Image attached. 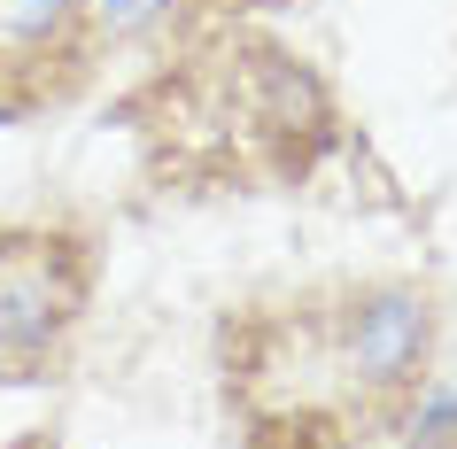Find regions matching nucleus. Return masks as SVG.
Segmentation results:
<instances>
[{
    "mask_svg": "<svg viewBox=\"0 0 457 449\" xmlns=\"http://www.w3.org/2000/svg\"><path fill=\"white\" fill-rule=\"evenodd\" d=\"M419 349H427V303L419 295H380L349 333V364L364 379H403L419 364Z\"/></svg>",
    "mask_w": 457,
    "mask_h": 449,
    "instance_id": "nucleus-1",
    "label": "nucleus"
},
{
    "mask_svg": "<svg viewBox=\"0 0 457 449\" xmlns=\"http://www.w3.org/2000/svg\"><path fill=\"white\" fill-rule=\"evenodd\" d=\"M71 16V0H0V39H39Z\"/></svg>",
    "mask_w": 457,
    "mask_h": 449,
    "instance_id": "nucleus-2",
    "label": "nucleus"
},
{
    "mask_svg": "<svg viewBox=\"0 0 457 449\" xmlns=\"http://www.w3.org/2000/svg\"><path fill=\"white\" fill-rule=\"evenodd\" d=\"M94 8H101V24H109V31H140L163 0H94Z\"/></svg>",
    "mask_w": 457,
    "mask_h": 449,
    "instance_id": "nucleus-3",
    "label": "nucleus"
},
{
    "mask_svg": "<svg viewBox=\"0 0 457 449\" xmlns=\"http://www.w3.org/2000/svg\"><path fill=\"white\" fill-rule=\"evenodd\" d=\"M442 426H457V395H434L427 411H419V419H411V434H419V442H434V434H442Z\"/></svg>",
    "mask_w": 457,
    "mask_h": 449,
    "instance_id": "nucleus-4",
    "label": "nucleus"
}]
</instances>
